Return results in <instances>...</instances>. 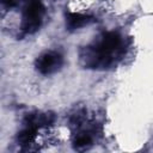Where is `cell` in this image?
Segmentation results:
<instances>
[{
  "instance_id": "4",
  "label": "cell",
  "mask_w": 153,
  "mask_h": 153,
  "mask_svg": "<svg viewBox=\"0 0 153 153\" xmlns=\"http://www.w3.org/2000/svg\"><path fill=\"white\" fill-rule=\"evenodd\" d=\"M54 115L51 112H31L25 116L24 124L33 128H43L54 122Z\"/></svg>"
},
{
  "instance_id": "6",
  "label": "cell",
  "mask_w": 153,
  "mask_h": 153,
  "mask_svg": "<svg viewBox=\"0 0 153 153\" xmlns=\"http://www.w3.org/2000/svg\"><path fill=\"white\" fill-rule=\"evenodd\" d=\"M37 137V128H33V127H29V126H25L24 129H22L19 133H18V136H17V141L20 146L23 147H29L30 145H32L35 142Z\"/></svg>"
},
{
  "instance_id": "1",
  "label": "cell",
  "mask_w": 153,
  "mask_h": 153,
  "mask_svg": "<svg viewBox=\"0 0 153 153\" xmlns=\"http://www.w3.org/2000/svg\"><path fill=\"white\" fill-rule=\"evenodd\" d=\"M123 53V38L117 32H106L91 45L84 47L79 53V60L85 68L105 69L116 65Z\"/></svg>"
},
{
  "instance_id": "3",
  "label": "cell",
  "mask_w": 153,
  "mask_h": 153,
  "mask_svg": "<svg viewBox=\"0 0 153 153\" xmlns=\"http://www.w3.org/2000/svg\"><path fill=\"white\" fill-rule=\"evenodd\" d=\"M62 63H63L62 55L57 51L49 50V51L41 54L37 57L35 66H36V69L41 74L48 75V74H53V73L57 72L62 67Z\"/></svg>"
},
{
  "instance_id": "5",
  "label": "cell",
  "mask_w": 153,
  "mask_h": 153,
  "mask_svg": "<svg viewBox=\"0 0 153 153\" xmlns=\"http://www.w3.org/2000/svg\"><path fill=\"white\" fill-rule=\"evenodd\" d=\"M91 22H92V17L88 14H82V13H78V12L66 13V26L68 27V30L80 29Z\"/></svg>"
},
{
  "instance_id": "7",
  "label": "cell",
  "mask_w": 153,
  "mask_h": 153,
  "mask_svg": "<svg viewBox=\"0 0 153 153\" xmlns=\"http://www.w3.org/2000/svg\"><path fill=\"white\" fill-rule=\"evenodd\" d=\"M20 0H1L2 5L7 8H12V7H16L18 4H19Z\"/></svg>"
},
{
  "instance_id": "2",
  "label": "cell",
  "mask_w": 153,
  "mask_h": 153,
  "mask_svg": "<svg viewBox=\"0 0 153 153\" xmlns=\"http://www.w3.org/2000/svg\"><path fill=\"white\" fill-rule=\"evenodd\" d=\"M44 14V7L39 0H26L23 10L22 30L25 33L36 32L41 24Z\"/></svg>"
}]
</instances>
